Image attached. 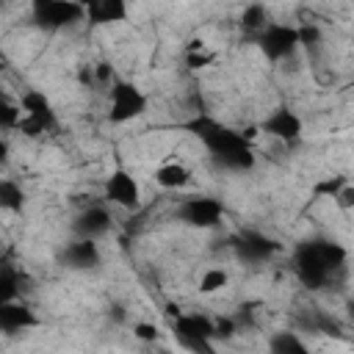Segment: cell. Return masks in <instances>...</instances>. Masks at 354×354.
I'll use <instances>...</instances> for the list:
<instances>
[{
	"instance_id": "cell-1",
	"label": "cell",
	"mask_w": 354,
	"mask_h": 354,
	"mask_svg": "<svg viewBox=\"0 0 354 354\" xmlns=\"http://www.w3.org/2000/svg\"><path fill=\"white\" fill-rule=\"evenodd\" d=\"M191 130H196V136L205 141L207 152L227 169L235 171H249L254 166V152H252V141L243 138L241 130H232L227 124H218L207 116L196 119L191 124Z\"/></svg>"
},
{
	"instance_id": "cell-2",
	"label": "cell",
	"mask_w": 354,
	"mask_h": 354,
	"mask_svg": "<svg viewBox=\"0 0 354 354\" xmlns=\"http://www.w3.org/2000/svg\"><path fill=\"white\" fill-rule=\"evenodd\" d=\"M346 260V249H340L337 243H329V241H313V243H304L296 257H293V268H296V277L318 290L329 282L332 271L340 268Z\"/></svg>"
},
{
	"instance_id": "cell-3",
	"label": "cell",
	"mask_w": 354,
	"mask_h": 354,
	"mask_svg": "<svg viewBox=\"0 0 354 354\" xmlns=\"http://www.w3.org/2000/svg\"><path fill=\"white\" fill-rule=\"evenodd\" d=\"M147 105H149L147 94L133 80L116 77L113 86L108 88V119H111V124H127V122L144 116Z\"/></svg>"
},
{
	"instance_id": "cell-4",
	"label": "cell",
	"mask_w": 354,
	"mask_h": 354,
	"mask_svg": "<svg viewBox=\"0 0 354 354\" xmlns=\"http://www.w3.org/2000/svg\"><path fill=\"white\" fill-rule=\"evenodd\" d=\"M257 44H260L263 55H266L271 64L285 61V58H290V55L301 47L299 28H296V25H288V22H268V25L257 33Z\"/></svg>"
},
{
	"instance_id": "cell-5",
	"label": "cell",
	"mask_w": 354,
	"mask_h": 354,
	"mask_svg": "<svg viewBox=\"0 0 354 354\" xmlns=\"http://www.w3.org/2000/svg\"><path fill=\"white\" fill-rule=\"evenodd\" d=\"M33 19L47 30H61L86 19L77 0H33Z\"/></svg>"
},
{
	"instance_id": "cell-6",
	"label": "cell",
	"mask_w": 354,
	"mask_h": 354,
	"mask_svg": "<svg viewBox=\"0 0 354 354\" xmlns=\"http://www.w3.org/2000/svg\"><path fill=\"white\" fill-rule=\"evenodd\" d=\"M177 218L194 230H213L224 218V205L216 196H191L180 202Z\"/></svg>"
},
{
	"instance_id": "cell-7",
	"label": "cell",
	"mask_w": 354,
	"mask_h": 354,
	"mask_svg": "<svg viewBox=\"0 0 354 354\" xmlns=\"http://www.w3.org/2000/svg\"><path fill=\"white\" fill-rule=\"evenodd\" d=\"M105 202L122 210H138L141 207V183L133 171L124 166H116L105 180Z\"/></svg>"
},
{
	"instance_id": "cell-8",
	"label": "cell",
	"mask_w": 354,
	"mask_h": 354,
	"mask_svg": "<svg viewBox=\"0 0 354 354\" xmlns=\"http://www.w3.org/2000/svg\"><path fill=\"white\" fill-rule=\"evenodd\" d=\"M174 332L185 348H210L216 321L205 313H183L174 318Z\"/></svg>"
},
{
	"instance_id": "cell-9",
	"label": "cell",
	"mask_w": 354,
	"mask_h": 354,
	"mask_svg": "<svg viewBox=\"0 0 354 354\" xmlns=\"http://www.w3.org/2000/svg\"><path fill=\"white\" fill-rule=\"evenodd\" d=\"M260 130H263V136L277 138L282 144H296L304 136V122L296 111H290L288 105H279L260 122Z\"/></svg>"
},
{
	"instance_id": "cell-10",
	"label": "cell",
	"mask_w": 354,
	"mask_h": 354,
	"mask_svg": "<svg viewBox=\"0 0 354 354\" xmlns=\"http://www.w3.org/2000/svg\"><path fill=\"white\" fill-rule=\"evenodd\" d=\"M86 11V22L88 25H119L130 17V6L127 0H77Z\"/></svg>"
},
{
	"instance_id": "cell-11",
	"label": "cell",
	"mask_w": 354,
	"mask_h": 354,
	"mask_svg": "<svg viewBox=\"0 0 354 354\" xmlns=\"http://www.w3.org/2000/svg\"><path fill=\"white\" fill-rule=\"evenodd\" d=\"M19 105H22V113H25V116L41 122L50 133L58 127V116H55L53 102H50V97H47L44 91H39V88H25V91L19 94Z\"/></svg>"
},
{
	"instance_id": "cell-12",
	"label": "cell",
	"mask_w": 354,
	"mask_h": 354,
	"mask_svg": "<svg viewBox=\"0 0 354 354\" xmlns=\"http://www.w3.org/2000/svg\"><path fill=\"white\" fill-rule=\"evenodd\" d=\"M152 180L163 191H183V188H188L194 183V169L185 160H163L152 171Z\"/></svg>"
},
{
	"instance_id": "cell-13",
	"label": "cell",
	"mask_w": 354,
	"mask_h": 354,
	"mask_svg": "<svg viewBox=\"0 0 354 354\" xmlns=\"http://www.w3.org/2000/svg\"><path fill=\"white\" fill-rule=\"evenodd\" d=\"M36 324H39L36 313L22 299H8V301L0 304V329H6V332H22V329H30Z\"/></svg>"
},
{
	"instance_id": "cell-14",
	"label": "cell",
	"mask_w": 354,
	"mask_h": 354,
	"mask_svg": "<svg viewBox=\"0 0 354 354\" xmlns=\"http://www.w3.org/2000/svg\"><path fill=\"white\" fill-rule=\"evenodd\" d=\"M108 230H111V213H108L105 205H91L83 213H77V218H75V232L80 238H94L97 241Z\"/></svg>"
},
{
	"instance_id": "cell-15",
	"label": "cell",
	"mask_w": 354,
	"mask_h": 354,
	"mask_svg": "<svg viewBox=\"0 0 354 354\" xmlns=\"http://www.w3.org/2000/svg\"><path fill=\"white\" fill-rule=\"evenodd\" d=\"M64 260L72 268H91V266L100 263V249H97L94 238H80V241H75V243L66 246Z\"/></svg>"
},
{
	"instance_id": "cell-16",
	"label": "cell",
	"mask_w": 354,
	"mask_h": 354,
	"mask_svg": "<svg viewBox=\"0 0 354 354\" xmlns=\"http://www.w3.org/2000/svg\"><path fill=\"white\" fill-rule=\"evenodd\" d=\"M241 254H246L249 260H266L271 252H277L279 249V243L277 241H271V238H266V235H260V232H246V235H241Z\"/></svg>"
},
{
	"instance_id": "cell-17",
	"label": "cell",
	"mask_w": 354,
	"mask_h": 354,
	"mask_svg": "<svg viewBox=\"0 0 354 354\" xmlns=\"http://www.w3.org/2000/svg\"><path fill=\"white\" fill-rule=\"evenodd\" d=\"M230 285V271L221 268V266H210L199 274V282H196V290L202 296H213V293H221L224 288Z\"/></svg>"
},
{
	"instance_id": "cell-18",
	"label": "cell",
	"mask_w": 354,
	"mask_h": 354,
	"mask_svg": "<svg viewBox=\"0 0 354 354\" xmlns=\"http://www.w3.org/2000/svg\"><path fill=\"white\" fill-rule=\"evenodd\" d=\"M238 25H241L246 33H254V36H257V33L268 25V11H266V6H263V3H249V6H243Z\"/></svg>"
},
{
	"instance_id": "cell-19",
	"label": "cell",
	"mask_w": 354,
	"mask_h": 354,
	"mask_svg": "<svg viewBox=\"0 0 354 354\" xmlns=\"http://www.w3.org/2000/svg\"><path fill=\"white\" fill-rule=\"evenodd\" d=\"M0 205H3V210H8V213H19L22 210V205H25V191H22V185H17L14 180H0Z\"/></svg>"
},
{
	"instance_id": "cell-20",
	"label": "cell",
	"mask_w": 354,
	"mask_h": 354,
	"mask_svg": "<svg viewBox=\"0 0 354 354\" xmlns=\"http://www.w3.org/2000/svg\"><path fill=\"white\" fill-rule=\"evenodd\" d=\"M183 58H185V66H188L191 72H202V69H207V66L216 64L218 53H216L213 47H202V50H196V53H183Z\"/></svg>"
},
{
	"instance_id": "cell-21",
	"label": "cell",
	"mask_w": 354,
	"mask_h": 354,
	"mask_svg": "<svg viewBox=\"0 0 354 354\" xmlns=\"http://www.w3.org/2000/svg\"><path fill=\"white\" fill-rule=\"evenodd\" d=\"M19 285H22L19 274H17L11 266H6V268L0 271V299H3V301L19 299Z\"/></svg>"
},
{
	"instance_id": "cell-22",
	"label": "cell",
	"mask_w": 354,
	"mask_h": 354,
	"mask_svg": "<svg viewBox=\"0 0 354 354\" xmlns=\"http://www.w3.org/2000/svg\"><path fill=\"white\" fill-rule=\"evenodd\" d=\"M346 183H348V180H346L343 174H332V177L318 180V183L313 185V194H315V196H326V199H332V196H335Z\"/></svg>"
},
{
	"instance_id": "cell-23",
	"label": "cell",
	"mask_w": 354,
	"mask_h": 354,
	"mask_svg": "<svg viewBox=\"0 0 354 354\" xmlns=\"http://www.w3.org/2000/svg\"><path fill=\"white\" fill-rule=\"evenodd\" d=\"M22 105L19 102H3V111H0V124L6 127V130H17V124L22 122Z\"/></svg>"
},
{
	"instance_id": "cell-24",
	"label": "cell",
	"mask_w": 354,
	"mask_h": 354,
	"mask_svg": "<svg viewBox=\"0 0 354 354\" xmlns=\"http://www.w3.org/2000/svg\"><path fill=\"white\" fill-rule=\"evenodd\" d=\"M307 346L301 343V340H296L290 332H279V335H274V340H271V351H304Z\"/></svg>"
},
{
	"instance_id": "cell-25",
	"label": "cell",
	"mask_w": 354,
	"mask_h": 354,
	"mask_svg": "<svg viewBox=\"0 0 354 354\" xmlns=\"http://www.w3.org/2000/svg\"><path fill=\"white\" fill-rule=\"evenodd\" d=\"M133 337L141 340V343H155L160 337V329L152 321H136L133 324Z\"/></svg>"
},
{
	"instance_id": "cell-26",
	"label": "cell",
	"mask_w": 354,
	"mask_h": 354,
	"mask_svg": "<svg viewBox=\"0 0 354 354\" xmlns=\"http://www.w3.org/2000/svg\"><path fill=\"white\" fill-rule=\"evenodd\" d=\"M335 207L343 210V213H354V183H346L335 196H332Z\"/></svg>"
},
{
	"instance_id": "cell-27",
	"label": "cell",
	"mask_w": 354,
	"mask_h": 354,
	"mask_svg": "<svg viewBox=\"0 0 354 354\" xmlns=\"http://www.w3.org/2000/svg\"><path fill=\"white\" fill-rule=\"evenodd\" d=\"M91 72H94V83L97 86H113V80H116V72H113V66L108 64V61H97L94 66H91Z\"/></svg>"
},
{
	"instance_id": "cell-28",
	"label": "cell",
	"mask_w": 354,
	"mask_h": 354,
	"mask_svg": "<svg viewBox=\"0 0 354 354\" xmlns=\"http://www.w3.org/2000/svg\"><path fill=\"white\" fill-rule=\"evenodd\" d=\"M299 39H301V47H318V44H321V30H318V25H301V28H299Z\"/></svg>"
},
{
	"instance_id": "cell-29",
	"label": "cell",
	"mask_w": 354,
	"mask_h": 354,
	"mask_svg": "<svg viewBox=\"0 0 354 354\" xmlns=\"http://www.w3.org/2000/svg\"><path fill=\"white\" fill-rule=\"evenodd\" d=\"M213 321H216V335H213V337L230 340V337L238 332V324H235L232 318H227V315H221V318H213Z\"/></svg>"
},
{
	"instance_id": "cell-30",
	"label": "cell",
	"mask_w": 354,
	"mask_h": 354,
	"mask_svg": "<svg viewBox=\"0 0 354 354\" xmlns=\"http://www.w3.org/2000/svg\"><path fill=\"white\" fill-rule=\"evenodd\" d=\"M202 47H207V41H205L202 36H194V39H188V41H185L183 53H196V50H202Z\"/></svg>"
},
{
	"instance_id": "cell-31",
	"label": "cell",
	"mask_w": 354,
	"mask_h": 354,
	"mask_svg": "<svg viewBox=\"0 0 354 354\" xmlns=\"http://www.w3.org/2000/svg\"><path fill=\"white\" fill-rule=\"evenodd\" d=\"M166 315H169V318H171V321H174V318H177V315H183V310H180V307H177V304H166Z\"/></svg>"
}]
</instances>
